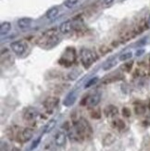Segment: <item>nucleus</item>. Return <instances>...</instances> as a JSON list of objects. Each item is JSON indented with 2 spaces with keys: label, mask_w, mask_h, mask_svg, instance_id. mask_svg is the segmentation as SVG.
Listing matches in <instances>:
<instances>
[{
  "label": "nucleus",
  "mask_w": 150,
  "mask_h": 151,
  "mask_svg": "<svg viewBox=\"0 0 150 151\" xmlns=\"http://www.w3.org/2000/svg\"><path fill=\"white\" fill-rule=\"evenodd\" d=\"M147 22H148V24L150 25V15H149V17H148V19H147Z\"/></svg>",
  "instance_id": "nucleus-28"
},
{
  "label": "nucleus",
  "mask_w": 150,
  "mask_h": 151,
  "mask_svg": "<svg viewBox=\"0 0 150 151\" xmlns=\"http://www.w3.org/2000/svg\"><path fill=\"white\" fill-rule=\"evenodd\" d=\"M39 115V112L38 110L34 108H28L26 109V110L24 111V119L25 121L27 122H32V121H34L37 116Z\"/></svg>",
  "instance_id": "nucleus-4"
},
{
  "label": "nucleus",
  "mask_w": 150,
  "mask_h": 151,
  "mask_svg": "<svg viewBox=\"0 0 150 151\" xmlns=\"http://www.w3.org/2000/svg\"><path fill=\"white\" fill-rule=\"evenodd\" d=\"M116 64H117V61H116V60H115L114 58H110V60H107L105 63L103 64L102 69H103L104 70H110L111 68H113Z\"/></svg>",
  "instance_id": "nucleus-14"
},
{
  "label": "nucleus",
  "mask_w": 150,
  "mask_h": 151,
  "mask_svg": "<svg viewBox=\"0 0 150 151\" xmlns=\"http://www.w3.org/2000/svg\"><path fill=\"white\" fill-rule=\"evenodd\" d=\"M112 125H113L114 128L118 129V130H122V129L125 128V123H124V122H123L122 120H121V119H117V120L113 121Z\"/></svg>",
  "instance_id": "nucleus-18"
},
{
  "label": "nucleus",
  "mask_w": 150,
  "mask_h": 151,
  "mask_svg": "<svg viewBox=\"0 0 150 151\" xmlns=\"http://www.w3.org/2000/svg\"><path fill=\"white\" fill-rule=\"evenodd\" d=\"M58 14V8L57 6H53V8H51L47 10V18L48 19H54Z\"/></svg>",
  "instance_id": "nucleus-16"
},
{
  "label": "nucleus",
  "mask_w": 150,
  "mask_h": 151,
  "mask_svg": "<svg viewBox=\"0 0 150 151\" xmlns=\"http://www.w3.org/2000/svg\"><path fill=\"white\" fill-rule=\"evenodd\" d=\"M32 135H34V130L31 128H25L21 133V134H19V140H21L22 142L29 141Z\"/></svg>",
  "instance_id": "nucleus-6"
},
{
  "label": "nucleus",
  "mask_w": 150,
  "mask_h": 151,
  "mask_svg": "<svg viewBox=\"0 0 150 151\" xmlns=\"http://www.w3.org/2000/svg\"><path fill=\"white\" fill-rule=\"evenodd\" d=\"M113 2H114V0H104V3H105L106 5H110Z\"/></svg>",
  "instance_id": "nucleus-27"
},
{
  "label": "nucleus",
  "mask_w": 150,
  "mask_h": 151,
  "mask_svg": "<svg viewBox=\"0 0 150 151\" xmlns=\"http://www.w3.org/2000/svg\"><path fill=\"white\" fill-rule=\"evenodd\" d=\"M32 22L30 18H22L18 21V27L21 30H27L31 27Z\"/></svg>",
  "instance_id": "nucleus-10"
},
{
  "label": "nucleus",
  "mask_w": 150,
  "mask_h": 151,
  "mask_svg": "<svg viewBox=\"0 0 150 151\" xmlns=\"http://www.w3.org/2000/svg\"><path fill=\"white\" fill-rule=\"evenodd\" d=\"M76 98H77V94H76V92L75 91H72L71 93H70L66 98L64 99L63 101V104H64V106H66V107H70V106H72V105L75 103L76 101Z\"/></svg>",
  "instance_id": "nucleus-9"
},
{
  "label": "nucleus",
  "mask_w": 150,
  "mask_h": 151,
  "mask_svg": "<svg viewBox=\"0 0 150 151\" xmlns=\"http://www.w3.org/2000/svg\"><path fill=\"white\" fill-rule=\"evenodd\" d=\"M146 110V107L143 103H136L134 106V111L137 115H143Z\"/></svg>",
  "instance_id": "nucleus-15"
},
{
  "label": "nucleus",
  "mask_w": 150,
  "mask_h": 151,
  "mask_svg": "<svg viewBox=\"0 0 150 151\" xmlns=\"http://www.w3.org/2000/svg\"><path fill=\"white\" fill-rule=\"evenodd\" d=\"M66 134H65V132H62V131H60L55 136V143L57 147H63L66 144Z\"/></svg>",
  "instance_id": "nucleus-8"
},
{
  "label": "nucleus",
  "mask_w": 150,
  "mask_h": 151,
  "mask_svg": "<svg viewBox=\"0 0 150 151\" xmlns=\"http://www.w3.org/2000/svg\"><path fill=\"white\" fill-rule=\"evenodd\" d=\"M101 116L100 112H99V110H93L92 112H91V117L93 118V119H99Z\"/></svg>",
  "instance_id": "nucleus-22"
},
{
  "label": "nucleus",
  "mask_w": 150,
  "mask_h": 151,
  "mask_svg": "<svg viewBox=\"0 0 150 151\" xmlns=\"http://www.w3.org/2000/svg\"><path fill=\"white\" fill-rule=\"evenodd\" d=\"M58 101H60V100H58L57 97L50 96V97H47V99L44 100V106L45 109H53L57 106Z\"/></svg>",
  "instance_id": "nucleus-7"
},
{
  "label": "nucleus",
  "mask_w": 150,
  "mask_h": 151,
  "mask_svg": "<svg viewBox=\"0 0 150 151\" xmlns=\"http://www.w3.org/2000/svg\"><path fill=\"white\" fill-rule=\"evenodd\" d=\"M100 98H101L100 94L95 93V94H93V95H89L85 98V99H84V104H85L86 106L89 107V108H94L99 103Z\"/></svg>",
  "instance_id": "nucleus-3"
},
{
  "label": "nucleus",
  "mask_w": 150,
  "mask_h": 151,
  "mask_svg": "<svg viewBox=\"0 0 150 151\" xmlns=\"http://www.w3.org/2000/svg\"><path fill=\"white\" fill-rule=\"evenodd\" d=\"M73 128L75 129L77 134L80 135V137L82 139L90 137L91 134H92V133H93L92 127H91L89 122L86 120L83 119V118H82V119H80L79 121H77L76 122H74Z\"/></svg>",
  "instance_id": "nucleus-1"
},
{
  "label": "nucleus",
  "mask_w": 150,
  "mask_h": 151,
  "mask_svg": "<svg viewBox=\"0 0 150 151\" xmlns=\"http://www.w3.org/2000/svg\"><path fill=\"white\" fill-rule=\"evenodd\" d=\"M80 58H81V62L83 65L84 68H90L92 66V64L95 61V57L93 52L87 49V48H82L80 51Z\"/></svg>",
  "instance_id": "nucleus-2"
},
{
  "label": "nucleus",
  "mask_w": 150,
  "mask_h": 151,
  "mask_svg": "<svg viewBox=\"0 0 150 151\" xmlns=\"http://www.w3.org/2000/svg\"><path fill=\"white\" fill-rule=\"evenodd\" d=\"M40 140H41V137H39V138H37L34 143H32V146H31L30 150H34V148H36L37 146L39 145V143H40Z\"/></svg>",
  "instance_id": "nucleus-23"
},
{
  "label": "nucleus",
  "mask_w": 150,
  "mask_h": 151,
  "mask_svg": "<svg viewBox=\"0 0 150 151\" xmlns=\"http://www.w3.org/2000/svg\"><path fill=\"white\" fill-rule=\"evenodd\" d=\"M148 109H150V101H149V103H148Z\"/></svg>",
  "instance_id": "nucleus-29"
},
{
  "label": "nucleus",
  "mask_w": 150,
  "mask_h": 151,
  "mask_svg": "<svg viewBox=\"0 0 150 151\" xmlns=\"http://www.w3.org/2000/svg\"><path fill=\"white\" fill-rule=\"evenodd\" d=\"M144 52H145V50H143V49L138 50L137 52H136V56H137V57H140L142 54H144Z\"/></svg>",
  "instance_id": "nucleus-26"
},
{
  "label": "nucleus",
  "mask_w": 150,
  "mask_h": 151,
  "mask_svg": "<svg viewBox=\"0 0 150 151\" xmlns=\"http://www.w3.org/2000/svg\"><path fill=\"white\" fill-rule=\"evenodd\" d=\"M56 124H57V121H56V120H51V121H49V122L47 123V125H45V127H44V134H47V133L51 132V131L55 128Z\"/></svg>",
  "instance_id": "nucleus-17"
},
{
  "label": "nucleus",
  "mask_w": 150,
  "mask_h": 151,
  "mask_svg": "<svg viewBox=\"0 0 150 151\" xmlns=\"http://www.w3.org/2000/svg\"><path fill=\"white\" fill-rule=\"evenodd\" d=\"M132 67H133V63H126L124 65V67H122V68H124V70H126V71H130Z\"/></svg>",
  "instance_id": "nucleus-25"
},
{
  "label": "nucleus",
  "mask_w": 150,
  "mask_h": 151,
  "mask_svg": "<svg viewBox=\"0 0 150 151\" xmlns=\"http://www.w3.org/2000/svg\"><path fill=\"white\" fill-rule=\"evenodd\" d=\"M10 29H11L10 22H2L1 25H0V34H1V35H6L10 31Z\"/></svg>",
  "instance_id": "nucleus-13"
},
{
  "label": "nucleus",
  "mask_w": 150,
  "mask_h": 151,
  "mask_svg": "<svg viewBox=\"0 0 150 151\" xmlns=\"http://www.w3.org/2000/svg\"><path fill=\"white\" fill-rule=\"evenodd\" d=\"M72 28H73V25H72V22H71V21L64 22L60 26V32H62V34H64V35H67V34H69V32H70L71 30H72Z\"/></svg>",
  "instance_id": "nucleus-11"
},
{
  "label": "nucleus",
  "mask_w": 150,
  "mask_h": 151,
  "mask_svg": "<svg viewBox=\"0 0 150 151\" xmlns=\"http://www.w3.org/2000/svg\"><path fill=\"white\" fill-rule=\"evenodd\" d=\"M97 81H98V78H97V77H94L92 79H90V80L85 83V86H84V88L86 89V88H89L91 86H93L94 84H95L97 83Z\"/></svg>",
  "instance_id": "nucleus-21"
},
{
  "label": "nucleus",
  "mask_w": 150,
  "mask_h": 151,
  "mask_svg": "<svg viewBox=\"0 0 150 151\" xmlns=\"http://www.w3.org/2000/svg\"><path fill=\"white\" fill-rule=\"evenodd\" d=\"M132 57H133V53H132V52H126V53H123L122 55L120 56L119 60L121 61H125V60H130V58H131Z\"/></svg>",
  "instance_id": "nucleus-19"
},
{
  "label": "nucleus",
  "mask_w": 150,
  "mask_h": 151,
  "mask_svg": "<svg viewBox=\"0 0 150 151\" xmlns=\"http://www.w3.org/2000/svg\"><path fill=\"white\" fill-rule=\"evenodd\" d=\"M77 3H78V0H65L64 5L66 8L71 9V8H73Z\"/></svg>",
  "instance_id": "nucleus-20"
},
{
  "label": "nucleus",
  "mask_w": 150,
  "mask_h": 151,
  "mask_svg": "<svg viewBox=\"0 0 150 151\" xmlns=\"http://www.w3.org/2000/svg\"><path fill=\"white\" fill-rule=\"evenodd\" d=\"M122 115L126 118H128V117L131 116V111H130V109L128 108H123L122 109Z\"/></svg>",
  "instance_id": "nucleus-24"
},
{
  "label": "nucleus",
  "mask_w": 150,
  "mask_h": 151,
  "mask_svg": "<svg viewBox=\"0 0 150 151\" xmlns=\"http://www.w3.org/2000/svg\"><path fill=\"white\" fill-rule=\"evenodd\" d=\"M104 113H105L107 117H114L118 114V109H117V107L113 106V105H109L104 110Z\"/></svg>",
  "instance_id": "nucleus-12"
},
{
  "label": "nucleus",
  "mask_w": 150,
  "mask_h": 151,
  "mask_svg": "<svg viewBox=\"0 0 150 151\" xmlns=\"http://www.w3.org/2000/svg\"><path fill=\"white\" fill-rule=\"evenodd\" d=\"M10 48L18 56H22L25 52V45H23V43L19 42V41H16V42L11 43Z\"/></svg>",
  "instance_id": "nucleus-5"
}]
</instances>
